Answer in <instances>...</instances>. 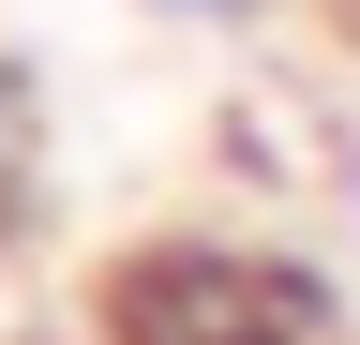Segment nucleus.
<instances>
[{
  "instance_id": "nucleus-1",
  "label": "nucleus",
  "mask_w": 360,
  "mask_h": 345,
  "mask_svg": "<svg viewBox=\"0 0 360 345\" xmlns=\"http://www.w3.org/2000/svg\"><path fill=\"white\" fill-rule=\"evenodd\" d=\"M150 15H195V30H240V15H270V0H150Z\"/></svg>"
},
{
  "instance_id": "nucleus-2",
  "label": "nucleus",
  "mask_w": 360,
  "mask_h": 345,
  "mask_svg": "<svg viewBox=\"0 0 360 345\" xmlns=\"http://www.w3.org/2000/svg\"><path fill=\"white\" fill-rule=\"evenodd\" d=\"M0 181H15V91H0Z\"/></svg>"
},
{
  "instance_id": "nucleus-3",
  "label": "nucleus",
  "mask_w": 360,
  "mask_h": 345,
  "mask_svg": "<svg viewBox=\"0 0 360 345\" xmlns=\"http://www.w3.org/2000/svg\"><path fill=\"white\" fill-rule=\"evenodd\" d=\"M345 240H360V150H345Z\"/></svg>"
}]
</instances>
